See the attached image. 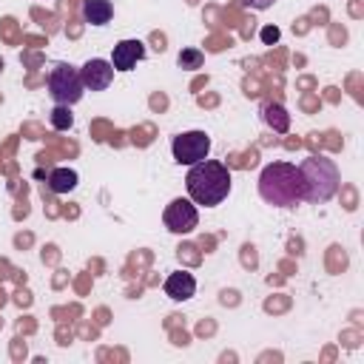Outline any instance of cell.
Segmentation results:
<instances>
[{
    "label": "cell",
    "mask_w": 364,
    "mask_h": 364,
    "mask_svg": "<svg viewBox=\"0 0 364 364\" xmlns=\"http://www.w3.org/2000/svg\"><path fill=\"white\" fill-rule=\"evenodd\" d=\"M259 196L273 208H296L304 202V182L299 165L293 162H270L259 173Z\"/></svg>",
    "instance_id": "cell-1"
},
{
    "label": "cell",
    "mask_w": 364,
    "mask_h": 364,
    "mask_svg": "<svg viewBox=\"0 0 364 364\" xmlns=\"http://www.w3.org/2000/svg\"><path fill=\"white\" fill-rule=\"evenodd\" d=\"M185 188L193 205H205V208L222 205L230 193V171L216 159L193 162L185 176Z\"/></svg>",
    "instance_id": "cell-2"
},
{
    "label": "cell",
    "mask_w": 364,
    "mask_h": 364,
    "mask_svg": "<svg viewBox=\"0 0 364 364\" xmlns=\"http://www.w3.org/2000/svg\"><path fill=\"white\" fill-rule=\"evenodd\" d=\"M299 173L304 182V202H313V205L333 199L338 191V182H341L336 162L321 154H310L307 159H301Z\"/></svg>",
    "instance_id": "cell-3"
},
{
    "label": "cell",
    "mask_w": 364,
    "mask_h": 364,
    "mask_svg": "<svg viewBox=\"0 0 364 364\" xmlns=\"http://www.w3.org/2000/svg\"><path fill=\"white\" fill-rule=\"evenodd\" d=\"M82 77H80V68L68 65V63H57L48 74V94L57 105H74L82 100Z\"/></svg>",
    "instance_id": "cell-4"
},
{
    "label": "cell",
    "mask_w": 364,
    "mask_h": 364,
    "mask_svg": "<svg viewBox=\"0 0 364 364\" xmlns=\"http://www.w3.org/2000/svg\"><path fill=\"white\" fill-rule=\"evenodd\" d=\"M171 154L179 165H193V162H202L208 159L210 154V136L205 131H185L179 136H173L171 142Z\"/></svg>",
    "instance_id": "cell-5"
},
{
    "label": "cell",
    "mask_w": 364,
    "mask_h": 364,
    "mask_svg": "<svg viewBox=\"0 0 364 364\" xmlns=\"http://www.w3.org/2000/svg\"><path fill=\"white\" fill-rule=\"evenodd\" d=\"M162 222H165V228H168L171 233L185 236V233L196 230V225H199V210H196V205H193L191 199H182V196H179V199H173V202L165 208Z\"/></svg>",
    "instance_id": "cell-6"
},
{
    "label": "cell",
    "mask_w": 364,
    "mask_h": 364,
    "mask_svg": "<svg viewBox=\"0 0 364 364\" xmlns=\"http://www.w3.org/2000/svg\"><path fill=\"white\" fill-rule=\"evenodd\" d=\"M80 77H82L85 91H105L111 85V80H114V65H111V60L94 57L80 68Z\"/></svg>",
    "instance_id": "cell-7"
},
{
    "label": "cell",
    "mask_w": 364,
    "mask_h": 364,
    "mask_svg": "<svg viewBox=\"0 0 364 364\" xmlns=\"http://www.w3.org/2000/svg\"><path fill=\"white\" fill-rule=\"evenodd\" d=\"M142 57H145V46L139 40H119L111 51V65L114 71H131Z\"/></svg>",
    "instance_id": "cell-8"
},
{
    "label": "cell",
    "mask_w": 364,
    "mask_h": 364,
    "mask_svg": "<svg viewBox=\"0 0 364 364\" xmlns=\"http://www.w3.org/2000/svg\"><path fill=\"white\" fill-rule=\"evenodd\" d=\"M162 290H165V296L173 299V301H188V299L196 293V279H193L188 270H173V273L165 279Z\"/></svg>",
    "instance_id": "cell-9"
},
{
    "label": "cell",
    "mask_w": 364,
    "mask_h": 364,
    "mask_svg": "<svg viewBox=\"0 0 364 364\" xmlns=\"http://www.w3.org/2000/svg\"><path fill=\"white\" fill-rule=\"evenodd\" d=\"M82 17L91 26H105L114 17V6L108 0H85L82 3Z\"/></svg>",
    "instance_id": "cell-10"
},
{
    "label": "cell",
    "mask_w": 364,
    "mask_h": 364,
    "mask_svg": "<svg viewBox=\"0 0 364 364\" xmlns=\"http://www.w3.org/2000/svg\"><path fill=\"white\" fill-rule=\"evenodd\" d=\"M262 119H264L276 134H287V128H290V114H287L284 105H279V102H264V105H262Z\"/></svg>",
    "instance_id": "cell-11"
},
{
    "label": "cell",
    "mask_w": 364,
    "mask_h": 364,
    "mask_svg": "<svg viewBox=\"0 0 364 364\" xmlns=\"http://www.w3.org/2000/svg\"><path fill=\"white\" fill-rule=\"evenodd\" d=\"M48 188H51V193H71L74 188H77V171H71V168H54L51 173H48Z\"/></svg>",
    "instance_id": "cell-12"
},
{
    "label": "cell",
    "mask_w": 364,
    "mask_h": 364,
    "mask_svg": "<svg viewBox=\"0 0 364 364\" xmlns=\"http://www.w3.org/2000/svg\"><path fill=\"white\" fill-rule=\"evenodd\" d=\"M176 63H179V68L193 71V68H202L205 54H202L199 48H182V51H179V57H176Z\"/></svg>",
    "instance_id": "cell-13"
},
{
    "label": "cell",
    "mask_w": 364,
    "mask_h": 364,
    "mask_svg": "<svg viewBox=\"0 0 364 364\" xmlns=\"http://www.w3.org/2000/svg\"><path fill=\"white\" fill-rule=\"evenodd\" d=\"M68 108H71V105H54V111H51V128L68 131V128L74 125V117H71Z\"/></svg>",
    "instance_id": "cell-14"
},
{
    "label": "cell",
    "mask_w": 364,
    "mask_h": 364,
    "mask_svg": "<svg viewBox=\"0 0 364 364\" xmlns=\"http://www.w3.org/2000/svg\"><path fill=\"white\" fill-rule=\"evenodd\" d=\"M279 34H282V31H279L276 26H264L259 37H262V43H264V46H273V43H279Z\"/></svg>",
    "instance_id": "cell-15"
},
{
    "label": "cell",
    "mask_w": 364,
    "mask_h": 364,
    "mask_svg": "<svg viewBox=\"0 0 364 364\" xmlns=\"http://www.w3.org/2000/svg\"><path fill=\"white\" fill-rule=\"evenodd\" d=\"M247 9H256V11H264V9H270L276 0H242Z\"/></svg>",
    "instance_id": "cell-16"
},
{
    "label": "cell",
    "mask_w": 364,
    "mask_h": 364,
    "mask_svg": "<svg viewBox=\"0 0 364 364\" xmlns=\"http://www.w3.org/2000/svg\"><path fill=\"white\" fill-rule=\"evenodd\" d=\"M0 74H3V60H0Z\"/></svg>",
    "instance_id": "cell-17"
}]
</instances>
